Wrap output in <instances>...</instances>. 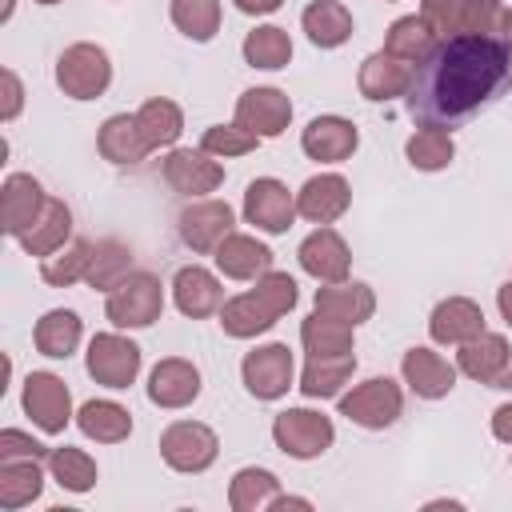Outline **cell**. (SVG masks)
<instances>
[{
	"label": "cell",
	"mask_w": 512,
	"mask_h": 512,
	"mask_svg": "<svg viewBox=\"0 0 512 512\" xmlns=\"http://www.w3.org/2000/svg\"><path fill=\"white\" fill-rule=\"evenodd\" d=\"M96 152H100L108 164H140V160L152 152V144H148V136H144L136 112H116V116H108V120L100 124V132H96Z\"/></svg>",
	"instance_id": "cell-29"
},
{
	"label": "cell",
	"mask_w": 512,
	"mask_h": 512,
	"mask_svg": "<svg viewBox=\"0 0 512 512\" xmlns=\"http://www.w3.org/2000/svg\"><path fill=\"white\" fill-rule=\"evenodd\" d=\"M508 364H512V344H508L504 332H488L484 328L480 336L456 344V372H464L476 384H488L492 388Z\"/></svg>",
	"instance_id": "cell-23"
},
{
	"label": "cell",
	"mask_w": 512,
	"mask_h": 512,
	"mask_svg": "<svg viewBox=\"0 0 512 512\" xmlns=\"http://www.w3.org/2000/svg\"><path fill=\"white\" fill-rule=\"evenodd\" d=\"M136 120H140V128H144L152 152H156V148H176V140H180V132H184V108H180L176 100H168V96L144 100V104L136 108Z\"/></svg>",
	"instance_id": "cell-43"
},
{
	"label": "cell",
	"mask_w": 512,
	"mask_h": 512,
	"mask_svg": "<svg viewBox=\"0 0 512 512\" xmlns=\"http://www.w3.org/2000/svg\"><path fill=\"white\" fill-rule=\"evenodd\" d=\"M20 408H24V416L44 436H60L76 420L72 392H68L64 376H56V372H28L24 376V388H20Z\"/></svg>",
	"instance_id": "cell-11"
},
{
	"label": "cell",
	"mask_w": 512,
	"mask_h": 512,
	"mask_svg": "<svg viewBox=\"0 0 512 512\" xmlns=\"http://www.w3.org/2000/svg\"><path fill=\"white\" fill-rule=\"evenodd\" d=\"M200 148L212 152L216 160H236V156L256 152V148H260V136L248 132V128H240V124L232 120V124H212V128H204Z\"/></svg>",
	"instance_id": "cell-45"
},
{
	"label": "cell",
	"mask_w": 512,
	"mask_h": 512,
	"mask_svg": "<svg viewBox=\"0 0 512 512\" xmlns=\"http://www.w3.org/2000/svg\"><path fill=\"white\" fill-rule=\"evenodd\" d=\"M296 260H300V268H304L312 280H320V284H336V280H348L352 248H348V240H344L332 224H316V228L300 240Z\"/></svg>",
	"instance_id": "cell-17"
},
{
	"label": "cell",
	"mask_w": 512,
	"mask_h": 512,
	"mask_svg": "<svg viewBox=\"0 0 512 512\" xmlns=\"http://www.w3.org/2000/svg\"><path fill=\"white\" fill-rule=\"evenodd\" d=\"M240 56H244L248 68L280 72V68H288V60H292V36H288L280 24H256V28L244 36Z\"/></svg>",
	"instance_id": "cell-37"
},
{
	"label": "cell",
	"mask_w": 512,
	"mask_h": 512,
	"mask_svg": "<svg viewBox=\"0 0 512 512\" xmlns=\"http://www.w3.org/2000/svg\"><path fill=\"white\" fill-rule=\"evenodd\" d=\"M512 84V60L500 36H452L416 64L404 108L420 124L452 128L488 108Z\"/></svg>",
	"instance_id": "cell-1"
},
{
	"label": "cell",
	"mask_w": 512,
	"mask_h": 512,
	"mask_svg": "<svg viewBox=\"0 0 512 512\" xmlns=\"http://www.w3.org/2000/svg\"><path fill=\"white\" fill-rule=\"evenodd\" d=\"M112 84V56L96 40H76L56 56V88L68 100H100Z\"/></svg>",
	"instance_id": "cell-5"
},
{
	"label": "cell",
	"mask_w": 512,
	"mask_h": 512,
	"mask_svg": "<svg viewBox=\"0 0 512 512\" xmlns=\"http://www.w3.org/2000/svg\"><path fill=\"white\" fill-rule=\"evenodd\" d=\"M312 308L324 312V316H332V320H340V324L360 328L376 312V292L364 280H336V284H320L316 288Z\"/></svg>",
	"instance_id": "cell-27"
},
{
	"label": "cell",
	"mask_w": 512,
	"mask_h": 512,
	"mask_svg": "<svg viewBox=\"0 0 512 512\" xmlns=\"http://www.w3.org/2000/svg\"><path fill=\"white\" fill-rule=\"evenodd\" d=\"M84 368H88V376H92L100 388L124 392V388L136 384V376H140V368H144V352H140V344L128 340L120 328L96 332V336L88 340Z\"/></svg>",
	"instance_id": "cell-7"
},
{
	"label": "cell",
	"mask_w": 512,
	"mask_h": 512,
	"mask_svg": "<svg viewBox=\"0 0 512 512\" xmlns=\"http://www.w3.org/2000/svg\"><path fill=\"white\" fill-rule=\"evenodd\" d=\"M132 272H136V256H132V248L124 240H96V252H92V264H88L84 284L108 296Z\"/></svg>",
	"instance_id": "cell-41"
},
{
	"label": "cell",
	"mask_w": 512,
	"mask_h": 512,
	"mask_svg": "<svg viewBox=\"0 0 512 512\" xmlns=\"http://www.w3.org/2000/svg\"><path fill=\"white\" fill-rule=\"evenodd\" d=\"M404 156L416 172H444L456 160V140L452 128H436V124H420L408 140H404Z\"/></svg>",
	"instance_id": "cell-38"
},
{
	"label": "cell",
	"mask_w": 512,
	"mask_h": 512,
	"mask_svg": "<svg viewBox=\"0 0 512 512\" xmlns=\"http://www.w3.org/2000/svg\"><path fill=\"white\" fill-rule=\"evenodd\" d=\"M244 16H272V12H280L284 8V0H232Z\"/></svg>",
	"instance_id": "cell-49"
},
{
	"label": "cell",
	"mask_w": 512,
	"mask_h": 512,
	"mask_svg": "<svg viewBox=\"0 0 512 512\" xmlns=\"http://www.w3.org/2000/svg\"><path fill=\"white\" fill-rule=\"evenodd\" d=\"M168 288H172L176 312L188 316V320H208V316H220V308H224V284L204 264L176 268V276H172Z\"/></svg>",
	"instance_id": "cell-19"
},
{
	"label": "cell",
	"mask_w": 512,
	"mask_h": 512,
	"mask_svg": "<svg viewBox=\"0 0 512 512\" xmlns=\"http://www.w3.org/2000/svg\"><path fill=\"white\" fill-rule=\"evenodd\" d=\"M400 376H404L408 392H416L420 400H444L456 388V364H448L428 344H416L400 356Z\"/></svg>",
	"instance_id": "cell-22"
},
{
	"label": "cell",
	"mask_w": 512,
	"mask_h": 512,
	"mask_svg": "<svg viewBox=\"0 0 512 512\" xmlns=\"http://www.w3.org/2000/svg\"><path fill=\"white\" fill-rule=\"evenodd\" d=\"M436 44H440V40H436V32L428 28V20H424L420 12L396 16V20L388 24V32H384V52H392V56H400V60H408V64H424Z\"/></svg>",
	"instance_id": "cell-36"
},
{
	"label": "cell",
	"mask_w": 512,
	"mask_h": 512,
	"mask_svg": "<svg viewBox=\"0 0 512 512\" xmlns=\"http://www.w3.org/2000/svg\"><path fill=\"white\" fill-rule=\"evenodd\" d=\"M352 208V184L340 172H316L296 192V212L308 224H336Z\"/></svg>",
	"instance_id": "cell-21"
},
{
	"label": "cell",
	"mask_w": 512,
	"mask_h": 512,
	"mask_svg": "<svg viewBox=\"0 0 512 512\" xmlns=\"http://www.w3.org/2000/svg\"><path fill=\"white\" fill-rule=\"evenodd\" d=\"M492 388H500V392H512V364H508V368L500 372V380H496Z\"/></svg>",
	"instance_id": "cell-53"
},
{
	"label": "cell",
	"mask_w": 512,
	"mask_h": 512,
	"mask_svg": "<svg viewBox=\"0 0 512 512\" xmlns=\"http://www.w3.org/2000/svg\"><path fill=\"white\" fill-rule=\"evenodd\" d=\"M212 260H216V272L228 280H260L264 272H272V248L248 232H228L216 244Z\"/></svg>",
	"instance_id": "cell-26"
},
{
	"label": "cell",
	"mask_w": 512,
	"mask_h": 512,
	"mask_svg": "<svg viewBox=\"0 0 512 512\" xmlns=\"http://www.w3.org/2000/svg\"><path fill=\"white\" fill-rule=\"evenodd\" d=\"M4 20H12V0H4V8H0V24Z\"/></svg>",
	"instance_id": "cell-54"
},
{
	"label": "cell",
	"mask_w": 512,
	"mask_h": 512,
	"mask_svg": "<svg viewBox=\"0 0 512 512\" xmlns=\"http://www.w3.org/2000/svg\"><path fill=\"white\" fill-rule=\"evenodd\" d=\"M240 380H244L248 396H256V400H280V396H288V388H296V360H292V348H288L284 340L256 344V348L244 352V360H240Z\"/></svg>",
	"instance_id": "cell-10"
},
{
	"label": "cell",
	"mask_w": 512,
	"mask_h": 512,
	"mask_svg": "<svg viewBox=\"0 0 512 512\" xmlns=\"http://www.w3.org/2000/svg\"><path fill=\"white\" fill-rule=\"evenodd\" d=\"M92 252H96V240L72 236L60 252H52V256L40 260V280H44L48 288H72V284H84L88 264H92Z\"/></svg>",
	"instance_id": "cell-39"
},
{
	"label": "cell",
	"mask_w": 512,
	"mask_h": 512,
	"mask_svg": "<svg viewBox=\"0 0 512 512\" xmlns=\"http://www.w3.org/2000/svg\"><path fill=\"white\" fill-rule=\"evenodd\" d=\"M160 172H164L168 188L188 200H200L224 184V164L204 148H168Z\"/></svg>",
	"instance_id": "cell-15"
},
{
	"label": "cell",
	"mask_w": 512,
	"mask_h": 512,
	"mask_svg": "<svg viewBox=\"0 0 512 512\" xmlns=\"http://www.w3.org/2000/svg\"><path fill=\"white\" fill-rule=\"evenodd\" d=\"M44 200L48 196H44V188L32 172H8L4 184H0V228H4V236L16 240L40 216Z\"/></svg>",
	"instance_id": "cell-24"
},
{
	"label": "cell",
	"mask_w": 512,
	"mask_h": 512,
	"mask_svg": "<svg viewBox=\"0 0 512 512\" xmlns=\"http://www.w3.org/2000/svg\"><path fill=\"white\" fill-rule=\"evenodd\" d=\"M500 40H504V48H508V60H512V8L504 12V24H500Z\"/></svg>",
	"instance_id": "cell-52"
},
{
	"label": "cell",
	"mask_w": 512,
	"mask_h": 512,
	"mask_svg": "<svg viewBox=\"0 0 512 512\" xmlns=\"http://www.w3.org/2000/svg\"><path fill=\"white\" fill-rule=\"evenodd\" d=\"M412 76H416V64L392 56V52H368L356 68V88L364 100L372 104H388V100H404L408 88H412Z\"/></svg>",
	"instance_id": "cell-18"
},
{
	"label": "cell",
	"mask_w": 512,
	"mask_h": 512,
	"mask_svg": "<svg viewBox=\"0 0 512 512\" xmlns=\"http://www.w3.org/2000/svg\"><path fill=\"white\" fill-rule=\"evenodd\" d=\"M300 344L308 356H340V352H356V328L340 324L324 312L312 308V316H304L300 324Z\"/></svg>",
	"instance_id": "cell-42"
},
{
	"label": "cell",
	"mask_w": 512,
	"mask_h": 512,
	"mask_svg": "<svg viewBox=\"0 0 512 512\" xmlns=\"http://www.w3.org/2000/svg\"><path fill=\"white\" fill-rule=\"evenodd\" d=\"M32 4H44V8H52V4H64V0H32Z\"/></svg>",
	"instance_id": "cell-55"
},
{
	"label": "cell",
	"mask_w": 512,
	"mask_h": 512,
	"mask_svg": "<svg viewBox=\"0 0 512 512\" xmlns=\"http://www.w3.org/2000/svg\"><path fill=\"white\" fill-rule=\"evenodd\" d=\"M44 480H52V476H48V464L36 456L0 460V508L20 512V508L36 504L44 496Z\"/></svg>",
	"instance_id": "cell-31"
},
{
	"label": "cell",
	"mask_w": 512,
	"mask_h": 512,
	"mask_svg": "<svg viewBox=\"0 0 512 512\" xmlns=\"http://www.w3.org/2000/svg\"><path fill=\"white\" fill-rule=\"evenodd\" d=\"M68 240H72V208H68L64 200H56V196H48L44 208H40V216L16 236V244H20L28 256H36V260L60 252Z\"/></svg>",
	"instance_id": "cell-28"
},
{
	"label": "cell",
	"mask_w": 512,
	"mask_h": 512,
	"mask_svg": "<svg viewBox=\"0 0 512 512\" xmlns=\"http://www.w3.org/2000/svg\"><path fill=\"white\" fill-rule=\"evenodd\" d=\"M300 300V288L288 272H264L256 280V288L240 292V296H228L224 308H220V328L224 336L232 340H256L264 336L280 316H288Z\"/></svg>",
	"instance_id": "cell-2"
},
{
	"label": "cell",
	"mask_w": 512,
	"mask_h": 512,
	"mask_svg": "<svg viewBox=\"0 0 512 512\" xmlns=\"http://www.w3.org/2000/svg\"><path fill=\"white\" fill-rule=\"evenodd\" d=\"M80 340H84V320L72 308H48L32 328V344L48 360H68L80 348Z\"/></svg>",
	"instance_id": "cell-32"
},
{
	"label": "cell",
	"mask_w": 512,
	"mask_h": 512,
	"mask_svg": "<svg viewBox=\"0 0 512 512\" xmlns=\"http://www.w3.org/2000/svg\"><path fill=\"white\" fill-rule=\"evenodd\" d=\"M504 0H420V16L436 32V40L452 36H500Z\"/></svg>",
	"instance_id": "cell-4"
},
{
	"label": "cell",
	"mask_w": 512,
	"mask_h": 512,
	"mask_svg": "<svg viewBox=\"0 0 512 512\" xmlns=\"http://www.w3.org/2000/svg\"><path fill=\"white\" fill-rule=\"evenodd\" d=\"M272 444L292 460H316L336 444V424L320 408H284L272 420Z\"/></svg>",
	"instance_id": "cell-8"
},
{
	"label": "cell",
	"mask_w": 512,
	"mask_h": 512,
	"mask_svg": "<svg viewBox=\"0 0 512 512\" xmlns=\"http://www.w3.org/2000/svg\"><path fill=\"white\" fill-rule=\"evenodd\" d=\"M280 492L284 488H280L276 472L248 464V468H236L232 480H228V508L232 512H268Z\"/></svg>",
	"instance_id": "cell-35"
},
{
	"label": "cell",
	"mask_w": 512,
	"mask_h": 512,
	"mask_svg": "<svg viewBox=\"0 0 512 512\" xmlns=\"http://www.w3.org/2000/svg\"><path fill=\"white\" fill-rule=\"evenodd\" d=\"M284 508H304V512H312V500H308V496H288V492H280L268 512H284Z\"/></svg>",
	"instance_id": "cell-51"
},
{
	"label": "cell",
	"mask_w": 512,
	"mask_h": 512,
	"mask_svg": "<svg viewBox=\"0 0 512 512\" xmlns=\"http://www.w3.org/2000/svg\"><path fill=\"white\" fill-rule=\"evenodd\" d=\"M336 412L368 432H384L404 416V388L392 376H368L336 396Z\"/></svg>",
	"instance_id": "cell-3"
},
{
	"label": "cell",
	"mask_w": 512,
	"mask_h": 512,
	"mask_svg": "<svg viewBox=\"0 0 512 512\" xmlns=\"http://www.w3.org/2000/svg\"><path fill=\"white\" fill-rule=\"evenodd\" d=\"M104 316L120 332L152 328L164 316V284L152 272H132L104 296Z\"/></svg>",
	"instance_id": "cell-6"
},
{
	"label": "cell",
	"mask_w": 512,
	"mask_h": 512,
	"mask_svg": "<svg viewBox=\"0 0 512 512\" xmlns=\"http://www.w3.org/2000/svg\"><path fill=\"white\" fill-rule=\"evenodd\" d=\"M496 308H500V320L512 328V280H504V284L496 288Z\"/></svg>",
	"instance_id": "cell-50"
},
{
	"label": "cell",
	"mask_w": 512,
	"mask_h": 512,
	"mask_svg": "<svg viewBox=\"0 0 512 512\" xmlns=\"http://www.w3.org/2000/svg\"><path fill=\"white\" fill-rule=\"evenodd\" d=\"M356 376V352H340V356H308L300 376H296V388L308 396V400H336L348 380Z\"/></svg>",
	"instance_id": "cell-30"
},
{
	"label": "cell",
	"mask_w": 512,
	"mask_h": 512,
	"mask_svg": "<svg viewBox=\"0 0 512 512\" xmlns=\"http://www.w3.org/2000/svg\"><path fill=\"white\" fill-rule=\"evenodd\" d=\"M20 112H24V84L16 68H0V120L12 124Z\"/></svg>",
	"instance_id": "cell-47"
},
{
	"label": "cell",
	"mask_w": 512,
	"mask_h": 512,
	"mask_svg": "<svg viewBox=\"0 0 512 512\" xmlns=\"http://www.w3.org/2000/svg\"><path fill=\"white\" fill-rule=\"evenodd\" d=\"M220 436L204 420H172L160 432V460L180 476H200L216 464Z\"/></svg>",
	"instance_id": "cell-9"
},
{
	"label": "cell",
	"mask_w": 512,
	"mask_h": 512,
	"mask_svg": "<svg viewBox=\"0 0 512 512\" xmlns=\"http://www.w3.org/2000/svg\"><path fill=\"white\" fill-rule=\"evenodd\" d=\"M168 16L180 36L192 44H208L220 32V0H168Z\"/></svg>",
	"instance_id": "cell-44"
},
{
	"label": "cell",
	"mask_w": 512,
	"mask_h": 512,
	"mask_svg": "<svg viewBox=\"0 0 512 512\" xmlns=\"http://www.w3.org/2000/svg\"><path fill=\"white\" fill-rule=\"evenodd\" d=\"M480 332H484V308L472 296H444L428 316V336L432 344H444V348H456Z\"/></svg>",
	"instance_id": "cell-25"
},
{
	"label": "cell",
	"mask_w": 512,
	"mask_h": 512,
	"mask_svg": "<svg viewBox=\"0 0 512 512\" xmlns=\"http://www.w3.org/2000/svg\"><path fill=\"white\" fill-rule=\"evenodd\" d=\"M44 464H48V476H52V480H56L64 492H72V496L92 492V488H96V480H100L96 460H92L84 448H72V444L52 448Z\"/></svg>",
	"instance_id": "cell-40"
},
{
	"label": "cell",
	"mask_w": 512,
	"mask_h": 512,
	"mask_svg": "<svg viewBox=\"0 0 512 512\" xmlns=\"http://www.w3.org/2000/svg\"><path fill=\"white\" fill-rule=\"evenodd\" d=\"M52 448H44L36 436L20 432V428H0V460H24V456H36V460H48Z\"/></svg>",
	"instance_id": "cell-46"
},
{
	"label": "cell",
	"mask_w": 512,
	"mask_h": 512,
	"mask_svg": "<svg viewBox=\"0 0 512 512\" xmlns=\"http://www.w3.org/2000/svg\"><path fill=\"white\" fill-rule=\"evenodd\" d=\"M176 232H180L184 248H192L196 256H212L216 244L228 232H236V208L228 200H216V196L188 200L176 216Z\"/></svg>",
	"instance_id": "cell-13"
},
{
	"label": "cell",
	"mask_w": 512,
	"mask_h": 512,
	"mask_svg": "<svg viewBox=\"0 0 512 512\" xmlns=\"http://www.w3.org/2000/svg\"><path fill=\"white\" fill-rule=\"evenodd\" d=\"M240 212H244V224H252L264 236H284L292 228V220L300 216L296 212V192L284 180H276V176L248 180Z\"/></svg>",
	"instance_id": "cell-12"
},
{
	"label": "cell",
	"mask_w": 512,
	"mask_h": 512,
	"mask_svg": "<svg viewBox=\"0 0 512 512\" xmlns=\"http://www.w3.org/2000/svg\"><path fill=\"white\" fill-rule=\"evenodd\" d=\"M356 148H360V128L336 112L312 116L300 132V152L316 164H344V160H352Z\"/></svg>",
	"instance_id": "cell-16"
},
{
	"label": "cell",
	"mask_w": 512,
	"mask_h": 512,
	"mask_svg": "<svg viewBox=\"0 0 512 512\" xmlns=\"http://www.w3.org/2000/svg\"><path fill=\"white\" fill-rule=\"evenodd\" d=\"M232 120L248 132H256L260 140H276L284 136V128L292 124V100L284 88H272V84H256V88H244L236 96V112Z\"/></svg>",
	"instance_id": "cell-14"
},
{
	"label": "cell",
	"mask_w": 512,
	"mask_h": 512,
	"mask_svg": "<svg viewBox=\"0 0 512 512\" xmlns=\"http://www.w3.org/2000/svg\"><path fill=\"white\" fill-rule=\"evenodd\" d=\"M492 436L500 444H512V400H504L500 408H492Z\"/></svg>",
	"instance_id": "cell-48"
},
{
	"label": "cell",
	"mask_w": 512,
	"mask_h": 512,
	"mask_svg": "<svg viewBox=\"0 0 512 512\" xmlns=\"http://www.w3.org/2000/svg\"><path fill=\"white\" fill-rule=\"evenodd\" d=\"M300 28H304V36H308L316 48L332 52V48H340V44L352 40L356 20H352V12H348L340 0H312V4L300 12Z\"/></svg>",
	"instance_id": "cell-33"
},
{
	"label": "cell",
	"mask_w": 512,
	"mask_h": 512,
	"mask_svg": "<svg viewBox=\"0 0 512 512\" xmlns=\"http://www.w3.org/2000/svg\"><path fill=\"white\" fill-rule=\"evenodd\" d=\"M200 388H204V384H200V368H196L192 360H184V356H164V360H156L152 372H148V384H144L148 400H152L156 408H168V412L196 404Z\"/></svg>",
	"instance_id": "cell-20"
},
{
	"label": "cell",
	"mask_w": 512,
	"mask_h": 512,
	"mask_svg": "<svg viewBox=\"0 0 512 512\" xmlns=\"http://www.w3.org/2000/svg\"><path fill=\"white\" fill-rule=\"evenodd\" d=\"M76 428L84 432V440L96 444H124L132 436V412L116 400H84L76 408Z\"/></svg>",
	"instance_id": "cell-34"
}]
</instances>
